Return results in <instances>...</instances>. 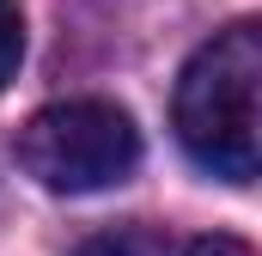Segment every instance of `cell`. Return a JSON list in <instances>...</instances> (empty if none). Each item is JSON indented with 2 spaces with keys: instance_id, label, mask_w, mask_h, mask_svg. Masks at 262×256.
Masks as SVG:
<instances>
[{
  "instance_id": "6da1fadb",
  "label": "cell",
  "mask_w": 262,
  "mask_h": 256,
  "mask_svg": "<svg viewBox=\"0 0 262 256\" xmlns=\"http://www.w3.org/2000/svg\"><path fill=\"white\" fill-rule=\"evenodd\" d=\"M256 92H262V31L250 18L213 31V43H201L189 55L177 98H171V122L201 171L226 183H256Z\"/></svg>"
},
{
  "instance_id": "7a4b0ae2",
  "label": "cell",
  "mask_w": 262,
  "mask_h": 256,
  "mask_svg": "<svg viewBox=\"0 0 262 256\" xmlns=\"http://www.w3.org/2000/svg\"><path fill=\"white\" fill-rule=\"evenodd\" d=\"M18 165L49 195H98L140 165V128L110 98H67L18 128Z\"/></svg>"
},
{
  "instance_id": "3957f363",
  "label": "cell",
  "mask_w": 262,
  "mask_h": 256,
  "mask_svg": "<svg viewBox=\"0 0 262 256\" xmlns=\"http://www.w3.org/2000/svg\"><path fill=\"white\" fill-rule=\"evenodd\" d=\"M79 256H183V244L165 238V232H146V226H122V232L92 238Z\"/></svg>"
},
{
  "instance_id": "277c9868",
  "label": "cell",
  "mask_w": 262,
  "mask_h": 256,
  "mask_svg": "<svg viewBox=\"0 0 262 256\" xmlns=\"http://www.w3.org/2000/svg\"><path fill=\"white\" fill-rule=\"evenodd\" d=\"M18 61H25V6L0 0V86L18 73Z\"/></svg>"
},
{
  "instance_id": "5b68a950",
  "label": "cell",
  "mask_w": 262,
  "mask_h": 256,
  "mask_svg": "<svg viewBox=\"0 0 262 256\" xmlns=\"http://www.w3.org/2000/svg\"><path fill=\"white\" fill-rule=\"evenodd\" d=\"M183 256H256L244 238H226V232H213V238H189Z\"/></svg>"
}]
</instances>
